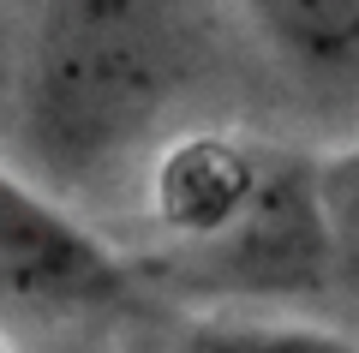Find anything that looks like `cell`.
Returning <instances> with one entry per match:
<instances>
[{"instance_id": "1", "label": "cell", "mask_w": 359, "mask_h": 353, "mask_svg": "<svg viewBox=\"0 0 359 353\" xmlns=\"http://www.w3.org/2000/svg\"><path fill=\"white\" fill-rule=\"evenodd\" d=\"M210 36V0H30L18 150L54 198L144 168Z\"/></svg>"}, {"instance_id": "2", "label": "cell", "mask_w": 359, "mask_h": 353, "mask_svg": "<svg viewBox=\"0 0 359 353\" xmlns=\"http://www.w3.org/2000/svg\"><path fill=\"white\" fill-rule=\"evenodd\" d=\"M0 300L48 317H96L132 305V264L114 258L30 174L0 162Z\"/></svg>"}, {"instance_id": "3", "label": "cell", "mask_w": 359, "mask_h": 353, "mask_svg": "<svg viewBox=\"0 0 359 353\" xmlns=\"http://www.w3.org/2000/svg\"><path fill=\"white\" fill-rule=\"evenodd\" d=\"M276 180V162L228 132H168L144 162L150 215L180 252L210 258L233 227L257 210L264 186Z\"/></svg>"}, {"instance_id": "4", "label": "cell", "mask_w": 359, "mask_h": 353, "mask_svg": "<svg viewBox=\"0 0 359 353\" xmlns=\"http://www.w3.org/2000/svg\"><path fill=\"white\" fill-rule=\"evenodd\" d=\"M282 66L306 78L359 72V0H228Z\"/></svg>"}, {"instance_id": "5", "label": "cell", "mask_w": 359, "mask_h": 353, "mask_svg": "<svg viewBox=\"0 0 359 353\" xmlns=\"http://www.w3.org/2000/svg\"><path fill=\"white\" fill-rule=\"evenodd\" d=\"M174 353H359V341L347 329L306 324V317H287V312L222 305V312L186 317Z\"/></svg>"}, {"instance_id": "6", "label": "cell", "mask_w": 359, "mask_h": 353, "mask_svg": "<svg viewBox=\"0 0 359 353\" xmlns=\"http://www.w3.org/2000/svg\"><path fill=\"white\" fill-rule=\"evenodd\" d=\"M311 204H318V227H323L330 288L359 312V144L311 162Z\"/></svg>"}]
</instances>
